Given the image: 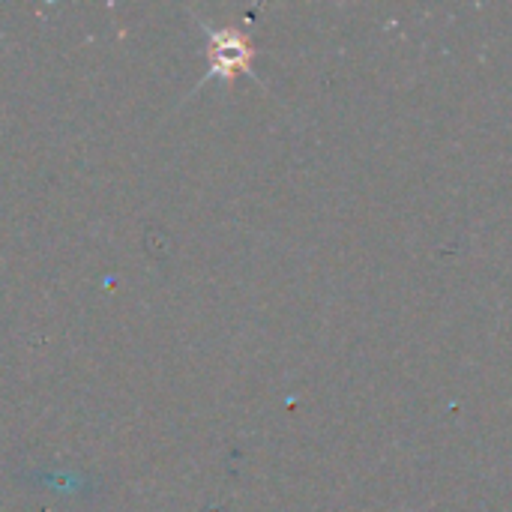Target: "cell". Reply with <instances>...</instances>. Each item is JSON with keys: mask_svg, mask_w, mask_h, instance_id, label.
Instances as JSON below:
<instances>
[{"mask_svg": "<svg viewBox=\"0 0 512 512\" xmlns=\"http://www.w3.org/2000/svg\"><path fill=\"white\" fill-rule=\"evenodd\" d=\"M204 30L210 36V45H207L210 72H207V78L231 81L240 72H249L255 48H252L246 33H240L234 27H213V24H204Z\"/></svg>", "mask_w": 512, "mask_h": 512, "instance_id": "6da1fadb", "label": "cell"}]
</instances>
